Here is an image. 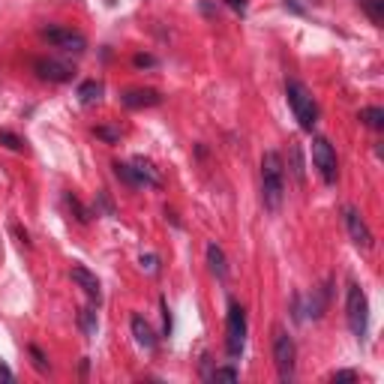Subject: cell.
<instances>
[{
    "label": "cell",
    "mask_w": 384,
    "mask_h": 384,
    "mask_svg": "<svg viewBox=\"0 0 384 384\" xmlns=\"http://www.w3.org/2000/svg\"><path fill=\"white\" fill-rule=\"evenodd\" d=\"M223 4H225L228 9H235V12H240V16H243L246 6H250V0H223Z\"/></svg>",
    "instance_id": "f546056e"
},
{
    "label": "cell",
    "mask_w": 384,
    "mask_h": 384,
    "mask_svg": "<svg viewBox=\"0 0 384 384\" xmlns=\"http://www.w3.org/2000/svg\"><path fill=\"white\" fill-rule=\"evenodd\" d=\"M282 4H285V9H292V12H294V16H304V12H306L304 6H300V4H297V0H282Z\"/></svg>",
    "instance_id": "4dcf8cb0"
},
{
    "label": "cell",
    "mask_w": 384,
    "mask_h": 384,
    "mask_svg": "<svg viewBox=\"0 0 384 384\" xmlns=\"http://www.w3.org/2000/svg\"><path fill=\"white\" fill-rule=\"evenodd\" d=\"M312 166H315V171H319V177H321L327 186L336 183V177H339V159H336L334 144L327 142L324 135H315V139H312Z\"/></svg>",
    "instance_id": "8992f818"
},
{
    "label": "cell",
    "mask_w": 384,
    "mask_h": 384,
    "mask_svg": "<svg viewBox=\"0 0 384 384\" xmlns=\"http://www.w3.org/2000/svg\"><path fill=\"white\" fill-rule=\"evenodd\" d=\"M285 96H288V105H292V112H294V120L300 123V129L312 132L315 123H319V105H315L309 87L297 78H288L285 81Z\"/></svg>",
    "instance_id": "7a4b0ae2"
},
{
    "label": "cell",
    "mask_w": 384,
    "mask_h": 384,
    "mask_svg": "<svg viewBox=\"0 0 384 384\" xmlns=\"http://www.w3.org/2000/svg\"><path fill=\"white\" fill-rule=\"evenodd\" d=\"M78 327H81V334H85L87 339H96V331H100V321H96V309H81L78 312Z\"/></svg>",
    "instance_id": "e0dca14e"
},
{
    "label": "cell",
    "mask_w": 384,
    "mask_h": 384,
    "mask_svg": "<svg viewBox=\"0 0 384 384\" xmlns=\"http://www.w3.org/2000/svg\"><path fill=\"white\" fill-rule=\"evenodd\" d=\"M358 6L369 16V21H373L375 27L384 24V0H358Z\"/></svg>",
    "instance_id": "ac0fdd59"
},
{
    "label": "cell",
    "mask_w": 384,
    "mask_h": 384,
    "mask_svg": "<svg viewBox=\"0 0 384 384\" xmlns=\"http://www.w3.org/2000/svg\"><path fill=\"white\" fill-rule=\"evenodd\" d=\"M331 378L334 381H354V378H358V373H354V369H336Z\"/></svg>",
    "instance_id": "f1b7e54d"
},
{
    "label": "cell",
    "mask_w": 384,
    "mask_h": 384,
    "mask_svg": "<svg viewBox=\"0 0 384 384\" xmlns=\"http://www.w3.org/2000/svg\"><path fill=\"white\" fill-rule=\"evenodd\" d=\"M102 100V85L100 81H81L78 85V102L81 105H93Z\"/></svg>",
    "instance_id": "2e32d148"
},
{
    "label": "cell",
    "mask_w": 384,
    "mask_h": 384,
    "mask_svg": "<svg viewBox=\"0 0 384 384\" xmlns=\"http://www.w3.org/2000/svg\"><path fill=\"white\" fill-rule=\"evenodd\" d=\"M96 139H102L105 144H117L120 142V129H112V127H96Z\"/></svg>",
    "instance_id": "603a6c76"
},
{
    "label": "cell",
    "mask_w": 384,
    "mask_h": 384,
    "mask_svg": "<svg viewBox=\"0 0 384 384\" xmlns=\"http://www.w3.org/2000/svg\"><path fill=\"white\" fill-rule=\"evenodd\" d=\"M292 174H294V181L297 183H304V156H300V147H297V142H292Z\"/></svg>",
    "instance_id": "ffe728a7"
},
{
    "label": "cell",
    "mask_w": 384,
    "mask_h": 384,
    "mask_svg": "<svg viewBox=\"0 0 384 384\" xmlns=\"http://www.w3.org/2000/svg\"><path fill=\"white\" fill-rule=\"evenodd\" d=\"M159 306H162V327H166V336H171V309L166 300H159Z\"/></svg>",
    "instance_id": "4316f807"
},
{
    "label": "cell",
    "mask_w": 384,
    "mask_h": 384,
    "mask_svg": "<svg viewBox=\"0 0 384 384\" xmlns=\"http://www.w3.org/2000/svg\"><path fill=\"white\" fill-rule=\"evenodd\" d=\"M70 277H73V282H75L90 300H96V304H100V300H102V285H100V279H96V273H90L85 265H73Z\"/></svg>",
    "instance_id": "8fae6325"
},
{
    "label": "cell",
    "mask_w": 384,
    "mask_h": 384,
    "mask_svg": "<svg viewBox=\"0 0 384 384\" xmlns=\"http://www.w3.org/2000/svg\"><path fill=\"white\" fill-rule=\"evenodd\" d=\"M246 348V309L238 300H228V315H225V351L231 361H238Z\"/></svg>",
    "instance_id": "277c9868"
},
{
    "label": "cell",
    "mask_w": 384,
    "mask_h": 384,
    "mask_svg": "<svg viewBox=\"0 0 384 384\" xmlns=\"http://www.w3.org/2000/svg\"><path fill=\"white\" fill-rule=\"evenodd\" d=\"M142 267H144L147 273H156V270H159V258H156V255H142Z\"/></svg>",
    "instance_id": "83f0119b"
},
{
    "label": "cell",
    "mask_w": 384,
    "mask_h": 384,
    "mask_svg": "<svg viewBox=\"0 0 384 384\" xmlns=\"http://www.w3.org/2000/svg\"><path fill=\"white\" fill-rule=\"evenodd\" d=\"M43 39H46V43H51L54 48H63V51H70V54H81V51L87 48L85 33L73 31V27H58V24L43 27Z\"/></svg>",
    "instance_id": "ba28073f"
},
{
    "label": "cell",
    "mask_w": 384,
    "mask_h": 384,
    "mask_svg": "<svg viewBox=\"0 0 384 384\" xmlns=\"http://www.w3.org/2000/svg\"><path fill=\"white\" fill-rule=\"evenodd\" d=\"M327 297H331V288H312L309 306H306V315H309V319H321V315H324V306H327Z\"/></svg>",
    "instance_id": "9a60e30c"
},
{
    "label": "cell",
    "mask_w": 384,
    "mask_h": 384,
    "mask_svg": "<svg viewBox=\"0 0 384 384\" xmlns=\"http://www.w3.org/2000/svg\"><path fill=\"white\" fill-rule=\"evenodd\" d=\"M361 120L366 123L369 129H384V108H378V105L361 108Z\"/></svg>",
    "instance_id": "d6986e66"
},
{
    "label": "cell",
    "mask_w": 384,
    "mask_h": 384,
    "mask_svg": "<svg viewBox=\"0 0 384 384\" xmlns=\"http://www.w3.org/2000/svg\"><path fill=\"white\" fill-rule=\"evenodd\" d=\"M112 169H114V174H117L127 186H154V189L162 186L156 169L150 166L147 159H142V156L135 159V162H114Z\"/></svg>",
    "instance_id": "5b68a950"
},
{
    "label": "cell",
    "mask_w": 384,
    "mask_h": 384,
    "mask_svg": "<svg viewBox=\"0 0 384 384\" xmlns=\"http://www.w3.org/2000/svg\"><path fill=\"white\" fill-rule=\"evenodd\" d=\"M132 63L139 66V70H154V66H156V58H154V54H135Z\"/></svg>",
    "instance_id": "484cf974"
},
{
    "label": "cell",
    "mask_w": 384,
    "mask_h": 384,
    "mask_svg": "<svg viewBox=\"0 0 384 384\" xmlns=\"http://www.w3.org/2000/svg\"><path fill=\"white\" fill-rule=\"evenodd\" d=\"M129 327H132V336H135V342H139V348H144V351L156 348V334H154V327L147 324L144 315H132Z\"/></svg>",
    "instance_id": "4fadbf2b"
},
{
    "label": "cell",
    "mask_w": 384,
    "mask_h": 384,
    "mask_svg": "<svg viewBox=\"0 0 384 384\" xmlns=\"http://www.w3.org/2000/svg\"><path fill=\"white\" fill-rule=\"evenodd\" d=\"M204 255H208V267H210V273H213L219 282H225V277H228V262H225L223 246L210 240V243H208V250H204Z\"/></svg>",
    "instance_id": "5bb4252c"
},
{
    "label": "cell",
    "mask_w": 384,
    "mask_h": 384,
    "mask_svg": "<svg viewBox=\"0 0 384 384\" xmlns=\"http://www.w3.org/2000/svg\"><path fill=\"white\" fill-rule=\"evenodd\" d=\"M285 196V166L277 150H267L262 156V201L270 213L279 210Z\"/></svg>",
    "instance_id": "6da1fadb"
},
{
    "label": "cell",
    "mask_w": 384,
    "mask_h": 384,
    "mask_svg": "<svg viewBox=\"0 0 384 384\" xmlns=\"http://www.w3.org/2000/svg\"><path fill=\"white\" fill-rule=\"evenodd\" d=\"M342 216H346V228H348L351 243L358 246V250H363V252L373 250V246H375V238H373V231H369V225L363 223V216L354 210V208H346V210H342Z\"/></svg>",
    "instance_id": "9c48e42d"
},
{
    "label": "cell",
    "mask_w": 384,
    "mask_h": 384,
    "mask_svg": "<svg viewBox=\"0 0 384 384\" xmlns=\"http://www.w3.org/2000/svg\"><path fill=\"white\" fill-rule=\"evenodd\" d=\"M273 363H277V373L279 378L288 384L294 381V366H297V348H294V339L288 336L285 331L273 334Z\"/></svg>",
    "instance_id": "52a82bcc"
},
{
    "label": "cell",
    "mask_w": 384,
    "mask_h": 384,
    "mask_svg": "<svg viewBox=\"0 0 384 384\" xmlns=\"http://www.w3.org/2000/svg\"><path fill=\"white\" fill-rule=\"evenodd\" d=\"M31 358H33V369H36V373H48V363H46V354L43 351H39L36 346H31Z\"/></svg>",
    "instance_id": "d4e9b609"
},
{
    "label": "cell",
    "mask_w": 384,
    "mask_h": 384,
    "mask_svg": "<svg viewBox=\"0 0 384 384\" xmlns=\"http://www.w3.org/2000/svg\"><path fill=\"white\" fill-rule=\"evenodd\" d=\"M33 73L43 81H51V85H66V81H73V75H75V70L70 63H60V60H51V58L33 60Z\"/></svg>",
    "instance_id": "30bf717a"
},
{
    "label": "cell",
    "mask_w": 384,
    "mask_h": 384,
    "mask_svg": "<svg viewBox=\"0 0 384 384\" xmlns=\"http://www.w3.org/2000/svg\"><path fill=\"white\" fill-rule=\"evenodd\" d=\"M346 319L351 334L358 336L361 342L369 334V297L358 282H348V292H346Z\"/></svg>",
    "instance_id": "3957f363"
},
{
    "label": "cell",
    "mask_w": 384,
    "mask_h": 384,
    "mask_svg": "<svg viewBox=\"0 0 384 384\" xmlns=\"http://www.w3.org/2000/svg\"><path fill=\"white\" fill-rule=\"evenodd\" d=\"M208 378H210V381H238L240 373H238L235 366H216L213 373H208Z\"/></svg>",
    "instance_id": "44dd1931"
},
{
    "label": "cell",
    "mask_w": 384,
    "mask_h": 384,
    "mask_svg": "<svg viewBox=\"0 0 384 384\" xmlns=\"http://www.w3.org/2000/svg\"><path fill=\"white\" fill-rule=\"evenodd\" d=\"M0 381H16V373L6 363H0Z\"/></svg>",
    "instance_id": "1f68e13d"
},
{
    "label": "cell",
    "mask_w": 384,
    "mask_h": 384,
    "mask_svg": "<svg viewBox=\"0 0 384 384\" xmlns=\"http://www.w3.org/2000/svg\"><path fill=\"white\" fill-rule=\"evenodd\" d=\"M120 102L127 105V108H154V105L162 102V96H159V90H154V87H135V90L123 93Z\"/></svg>",
    "instance_id": "7c38bea8"
},
{
    "label": "cell",
    "mask_w": 384,
    "mask_h": 384,
    "mask_svg": "<svg viewBox=\"0 0 384 384\" xmlns=\"http://www.w3.org/2000/svg\"><path fill=\"white\" fill-rule=\"evenodd\" d=\"M66 204H70V208L78 213V223H90V213H87L85 208H81V201L73 196V192H66Z\"/></svg>",
    "instance_id": "cb8c5ba5"
},
{
    "label": "cell",
    "mask_w": 384,
    "mask_h": 384,
    "mask_svg": "<svg viewBox=\"0 0 384 384\" xmlns=\"http://www.w3.org/2000/svg\"><path fill=\"white\" fill-rule=\"evenodd\" d=\"M0 144L9 147V150H16V154H21V150H24V139H18V135L9 132V129H0Z\"/></svg>",
    "instance_id": "7402d4cb"
}]
</instances>
